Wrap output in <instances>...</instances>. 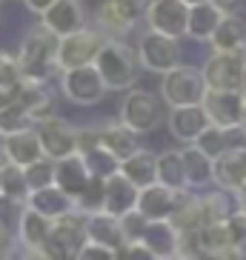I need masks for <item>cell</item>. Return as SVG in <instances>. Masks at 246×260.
Wrapping results in <instances>:
<instances>
[{
  "label": "cell",
  "instance_id": "obj_1",
  "mask_svg": "<svg viewBox=\"0 0 246 260\" xmlns=\"http://www.w3.org/2000/svg\"><path fill=\"white\" fill-rule=\"evenodd\" d=\"M17 66H20V75L23 80L32 83H49V77L57 69V35L46 29V26H38L32 29L23 38L20 49H17Z\"/></svg>",
  "mask_w": 246,
  "mask_h": 260
},
{
  "label": "cell",
  "instance_id": "obj_2",
  "mask_svg": "<svg viewBox=\"0 0 246 260\" xmlns=\"http://www.w3.org/2000/svg\"><path fill=\"white\" fill-rule=\"evenodd\" d=\"M138 66H140L138 52L129 49L117 38H106V43L100 46L98 57H95V69L100 72L109 92H129V89H135Z\"/></svg>",
  "mask_w": 246,
  "mask_h": 260
},
{
  "label": "cell",
  "instance_id": "obj_3",
  "mask_svg": "<svg viewBox=\"0 0 246 260\" xmlns=\"http://www.w3.org/2000/svg\"><path fill=\"white\" fill-rule=\"evenodd\" d=\"M86 243V212H75L52 223V232L46 235L40 252L52 260H77Z\"/></svg>",
  "mask_w": 246,
  "mask_h": 260
},
{
  "label": "cell",
  "instance_id": "obj_4",
  "mask_svg": "<svg viewBox=\"0 0 246 260\" xmlns=\"http://www.w3.org/2000/svg\"><path fill=\"white\" fill-rule=\"evenodd\" d=\"M206 80L203 72L195 66H177V69L161 75V100L169 109L175 106H200L203 94H206Z\"/></svg>",
  "mask_w": 246,
  "mask_h": 260
},
{
  "label": "cell",
  "instance_id": "obj_5",
  "mask_svg": "<svg viewBox=\"0 0 246 260\" xmlns=\"http://www.w3.org/2000/svg\"><path fill=\"white\" fill-rule=\"evenodd\" d=\"M117 120L132 129L135 135H152L163 120V109H161V98L149 89H129L126 98L120 103Z\"/></svg>",
  "mask_w": 246,
  "mask_h": 260
},
{
  "label": "cell",
  "instance_id": "obj_6",
  "mask_svg": "<svg viewBox=\"0 0 246 260\" xmlns=\"http://www.w3.org/2000/svg\"><path fill=\"white\" fill-rule=\"evenodd\" d=\"M103 43H106V35L100 29H89V26L72 31L66 38H57V69L69 72L80 69V66H92Z\"/></svg>",
  "mask_w": 246,
  "mask_h": 260
},
{
  "label": "cell",
  "instance_id": "obj_7",
  "mask_svg": "<svg viewBox=\"0 0 246 260\" xmlns=\"http://www.w3.org/2000/svg\"><path fill=\"white\" fill-rule=\"evenodd\" d=\"M180 40L158 35V31H143L138 40V60L140 66L152 75H166V72L180 66Z\"/></svg>",
  "mask_w": 246,
  "mask_h": 260
},
{
  "label": "cell",
  "instance_id": "obj_8",
  "mask_svg": "<svg viewBox=\"0 0 246 260\" xmlns=\"http://www.w3.org/2000/svg\"><path fill=\"white\" fill-rule=\"evenodd\" d=\"M60 92L63 98L75 103V106H98L100 100L106 98V83L100 72L92 66H80V69L60 72Z\"/></svg>",
  "mask_w": 246,
  "mask_h": 260
},
{
  "label": "cell",
  "instance_id": "obj_9",
  "mask_svg": "<svg viewBox=\"0 0 246 260\" xmlns=\"http://www.w3.org/2000/svg\"><path fill=\"white\" fill-rule=\"evenodd\" d=\"M243 66H246V52H212L203 63V80L209 89L221 92H240L243 83Z\"/></svg>",
  "mask_w": 246,
  "mask_h": 260
},
{
  "label": "cell",
  "instance_id": "obj_10",
  "mask_svg": "<svg viewBox=\"0 0 246 260\" xmlns=\"http://www.w3.org/2000/svg\"><path fill=\"white\" fill-rule=\"evenodd\" d=\"M77 154L83 157L95 180H109L120 172V160L100 143L98 126H77Z\"/></svg>",
  "mask_w": 246,
  "mask_h": 260
},
{
  "label": "cell",
  "instance_id": "obj_11",
  "mask_svg": "<svg viewBox=\"0 0 246 260\" xmlns=\"http://www.w3.org/2000/svg\"><path fill=\"white\" fill-rule=\"evenodd\" d=\"M143 20H146L149 31L180 40L186 38V26H189V6L183 0H152Z\"/></svg>",
  "mask_w": 246,
  "mask_h": 260
},
{
  "label": "cell",
  "instance_id": "obj_12",
  "mask_svg": "<svg viewBox=\"0 0 246 260\" xmlns=\"http://www.w3.org/2000/svg\"><path fill=\"white\" fill-rule=\"evenodd\" d=\"M203 112H206L212 126L221 129H240L246 115V100L243 92H221V89H206L203 94Z\"/></svg>",
  "mask_w": 246,
  "mask_h": 260
},
{
  "label": "cell",
  "instance_id": "obj_13",
  "mask_svg": "<svg viewBox=\"0 0 246 260\" xmlns=\"http://www.w3.org/2000/svg\"><path fill=\"white\" fill-rule=\"evenodd\" d=\"M38 138L43 143V152L52 160H63L69 154H77V126H72L69 120L63 117H49V120H40L38 126Z\"/></svg>",
  "mask_w": 246,
  "mask_h": 260
},
{
  "label": "cell",
  "instance_id": "obj_14",
  "mask_svg": "<svg viewBox=\"0 0 246 260\" xmlns=\"http://www.w3.org/2000/svg\"><path fill=\"white\" fill-rule=\"evenodd\" d=\"M138 194H140L138 186L117 172L109 180H103V189H100V212L115 214V217H126L129 212L138 209Z\"/></svg>",
  "mask_w": 246,
  "mask_h": 260
},
{
  "label": "cell",
  "instance_id": "obj_15",
  "mask_svg": "<svg viewBox=\"0 0 246 260\" xmlns=\"http://www.w3.org/2000/svg\"><path fill=\"white\" fill-rule=\"evenodd\" d=\"M40 26H46L52 35L66 38L72 31L86 29V6L83 0H54L40 15Z\"/></svg>",
  "mask_w": 246,
  "mask_h": 260
},
{
  "label": "cell",
  "instance_id": "obj_16",
  "mask_svg": "<svg viewBox=\"0 0 246 260\" xmlns=\"http://www.w3.org/2000/svg\"><path fill=\"white\" fill-rule=\"evenodd\" d=\"M86 240L95 246H103V249H112V252H120L123 246L129 243L120 217L100 212V209L86 214Z\"/></svg>",
  "mask_w": 246,
  "mask_h": 260
},
{
  "label": "cell",
  "instance_id": "obj_17",
  "mask_svg": "<svg viewBox=\"0 0 246 260\" xmlns=\"http://www.w3.org/2000/svg\"><path fill=\"white\" fill-rule=\"evenodd\" d=\"M12 98L35 117V126H38L40 120H49V117L57 115V98H54V92L49 89V83H32V80H23V83L12 92Z\"/></svg>",
  "mask_w": 246,
  "mask_h": 260
},
{
  "label": "cell",
  "instance_id": "obj_18",
  "mask_svg": "<svg viewBox=\"0 0 246 260\" xmlns=\"http://www.w3.org/2000/svg\"><path fill=\"white\" fill-rule=\"evenodd\" d=\"M183 191H172L163 183H152L146 189H140L138 194V212L146 220H172V214L177 212Z\"/></svg>",
  "mask_w": 246,
  "mask_h": 260
},
{
  "label": "cell",
  "instance_id": "obj_19",
  "mask_svg": "<svg viewBox=\"0 0 246 260\" xmlns=\"http://www.w3.org/2000/svg\"><path fill=\"white\" fill-rule=\"evenodd\" d=\"M166 126H169L172 138L189 146L203 135V129L209 126V117L203 106H175L166 115Z\"/></svg>",
  "mask_w": 246,
  "mask_h": 260
},
{
  "label": "cell",
  "instance_id": "obj_20",
  "mask_svg": "<svg viewBox=\"0 0 246 260\" xmlns=\"http://www.w3.org/2000/svg\"><path fill=\"white\" fill-rule=\"evenodd\" d=\"M26 206L35 209V212H40L43 217H49V220H60V217H69V214L80 212V206H77L66 191L57 189L54 183L52 186H43V189L29 191Z\"/></svg>",
  "mask_w": 246,
  "mask_h": 260
},
{
  "label": "cell",
  "instance_id": "obj_21",
  "mask_svg": "<svg viewBox=\"0 0 246 260\" xmlns=\"http://www.w3.org/2000/svg\"><path fill=\"white\" fill-rule=\"evenodd\" d=\"M3 152H6V163L12 166H32L46 157L43 152V143L38 138V129H26V132H17V135H9L3 138Z\"/></svg>",
  "mask_w": 246,
  "mask_h": 260
},
{
  "label": "cell",
  "instance_id": "obj_22",
  "mask_svg": "<svg viewBox=\"0 0 246 260\" xmlns=\"http://www.w3.org/2000/svg\"><path fill=\"white\" fill-rule=\"evenodd\" d=\"M215 186L229 191L246 186V146H232L215 157Z\"/></svg>",
  "mask_w": 246,
  "mask_h": 260
},
{
  "label": "cell",
  "instance_id": "obj_23",
  "mask_svg": "<svg viewBox=\"0 0 246 260\" xmlns=\"http://www.w3.org/2000/svg\"><path fill=\"white\" fill-rule=\"evenodd\" d=\"M140 243L149 246L161 260L177 257V246H180V232L172 220H149L146 232L140 237Z\"/></svg>",
  "mask_w": 246,
  "mask_h": 260
},
{
  "label": "cell",
  "instance_id": "obj_24",
  "mask_svg": "<svg viewBox=\"0 0 246 260\" xmlns=\"http://www.w3.org/2000/svg\"><path fill=\"white\" fill-rule=\"evenodd\" d=\"M98 135H100V143L106 146L109 152L115 154L117 160H126L129 154H135L140 149L138 143V135L132 129H126L120 120H106L98 126Z\"/></svg>",
  "mask_w": 246,
  "mask_h": 260
},
{
  "label": "cell",
  "instance_id": "obj_25",
  "mask_svg": "<svg viewBox=\"0 0 246 260\" xmlns=\"http://www.w3.org/2000/svg\"><path fill=\"white\" fill-rule=\"evenodd\" d=\"M120 175L129 177L138 189H146V186L158 183V154L140 146L135 154L120 160Z\"/></svg>",
  "mask_w": 246,
  "mask_h": 260
},
{
  "label": "cell",
  "instance_id": "obj_26",
  "mask_svg": "<svg viewBox=\"0 0 246 260\" xmlns=\"http://www.w3.org/2000/svg\"><path fill=\"white\" fill-rule=\"evenodd\" d=\"M180 154H183V169H186L189 189H206V186H215V160H212V157H206L195 143L183 146Z\"/></svg>",
  "mask_w": 246,
  "mask_h": 260
},
{
  "label": "cell",
  "instance_id": "obj_27",
  "mask_svg": "<svg viewBox=\"0 0 246 260\" xmlns=\"http://www.w3.org/2000/svg\"><path fill=\"white\" fill-rule=\"evenodd\" d=\"M209 43L215 52H246V20L235 12H226Z\"/></svg>",
  "mask_w": 246,
  "mask_h": 260
},
{
  "label": "cell",
  "instance_id": "obj_28",
  "mask_svg": "<svg viewBox=\"0 0 246 260\" xmlns=\"http://www.w3.org/2000/svg\"><path fill=\"white\" fill-rule=\"evenodd\" d=\"M200 206H203V220H206V226L209 223L232 220L238 214V191L215 186L212 191H203L200 194Z\"/></svg>",
  "mask_w": 246,
  "mask_h": 260
},
{
  "label": "cell",
  "instance_id": "obj_29",
  "mask_svg": "<svg viewBox=\"0 0 246 260\" xmlns=\"http://www.w3.org/2000/svg\"><path fill=\"white\" fill-rule=\"evenodd\" d=\"M223 15L226 12H221V9L215 6V3H198V6H189V26H186V38L192 40H212V35H215V29L221 26Z\"/></svg>",
  "mask_w": 246,
  "mask_h": 260
},
{
  "label": "cell",
  "instance_id": "obj_30",
  "mask_svg": "<svg viewBox=\"0 0 246 260\" xmlns=\"http://www.w3.org/2000/svg\"><path fill=\"white\" fill-rule=\"evenodd\" d=\"M195 146H198L206 157L215 160V157H221V154L226 152V149H232V146H246V135L240 129H221V126H212V123H209L206 129H203V135L195 140Z\"/></svg>",
  "mask_w": 246,
  "mask_h": 260
},
{
  "label": "cell",
  "instance_id": "obj_31",
  "mask_svg": "<svg viewBox=\"0 0 246 260\" xmlns=\"http://www.w3.org/2000/svg\"><path fill=\"white\" fill-rule=\"evenodd\" d=\"M52 223H54V220L43 217L40 212H35V209H26L23 220H20V226H17V232H15V240L23 246L26 252H40V246H43L46 235L52 232Z\"/></svg>",
  "mask_w": 246,
  "mask_h": 260
},
{
  "label": "cell",
  "instance_id": "obj_32",
  "mask_svg": "<svg viewBox=\"0 0 246 260\" xmlns=\"http://www.w3.org/2000/svg\"><path fill=\"white\" fill-rule=\"evenodd\" d=\"M158 183H163L172 191H189V180H186L180 149H169V152L158 154Z\"/></svg>",
  "mask_w": 246,
  "mask_h": 260
},
{
  "label": "cell",
  "instance_id": "obj_33",
  "mask_svg": "<svg viewBox=\"0 0 246 260\" xmlns=\"http://www.w3.org/2000/svg\"><path fill=\"white\" fill-rule=\"evenodd\" d=\"M26 129H35V117L12 98L0 109V138H9V135H17V132H26Z\"/></svg>",
  "mask_w": 246,
  "mask_h": 260
},
{
  "label": "cell",
  "instance_id": "obj_34",
  "mask_svg": "<svg viewBox=\"0 0 246 260\" xmlns=\"http://www.w3.org/2000/svg\"><path fill=\"white\" fill-rule=\"evenodd\" d=\"M95 20H98V29L103 31L106 38H117V40H120L123 35H129V31H132V26L126 23L120 15H117V9L112 6L109 0H103V3H100Z\"/></svg>",
  "mask_w": 246,
  "mask_h": 260
},
{
  "label": "cell",
  "instance_id": "obj_35",
  "mask_svg": "<svg viewBox=\"0 0 246 260\" xmlns=\"http://www.w3.org/2000/svg\"><path fill=\"white\" fill-rule=\"evenodd\" d=\"M0 183H3V194H12V198H20V200L29 198V183H26V172H23L20 166L3 163V166H0Z\"/></svg>",
  "mask_w": 246,
  "mask_h": 260
},
{
  "label": "cell",
  "instance_id": "obj_36",
  "mask_svg": "<svg viewBox=\"0 0 246 260\" xmlns=\"http://www.w3.org/2000/svg\"><path fill=\"white\" fill-rule=\"evenodd\" d=\"M26 209H29L26 206V200L12 198V194H0V226L15 235L17 226H20V220H23Z\"/></svg>",
  "mask_w": 246,
  "mask_h": 260
},
{
  "label": "cell",
  "instance_id": "obj_37",
  "mask_svg": "<svg viewBox=\"0 0 246 260\" xmlns=\"http://www.w3.org/2000/svg\"><path fill=\"white\" fill-rule=\"evenodd\" d=\"M23 172H26L29 191L43 189V186H52V183H54V160H52V157H43V160L32 163V166L23 169Z\"/></svg>",
  "mask_w": 246,
  "mask_h": 260
},
{
  "label": "cell",
  "instance_id": "obj_38",
  "mask_svg": "<svg viewBox=\"0 0 246 260\" xmlns=\"http://www.w3.org/2000/svg\"><path fill=\"white\" fill-rule=\"evenodd\" d=\"M20 83H23V75H20L17 57H12V54H6L3 49H0V89L15 92Z\"/></svg>",
  "mask_w": 246,
  "mask_h": 260
},
{
  "label": "cell",
  "instance_id": "obj_39",
  "mask_svg": "<svg viewBox=\"0 0 246 260\" xmlns=\"http://www.w3.org/2000/svg\"><path fill=\"white\" fill-rule=\"evenodd\" d=\"M109 3L117 9V15H120L126 23L135 26L140 17H146V9H149L152 0H109Z\"/></svg>",
  "mask_w": 246,
  "mask_h": 260
},
{
  "label": "cell",
  "instance_id": "obj_40",
  "mask_svg": "<svg viewBox=\"0 0 246 260\" xmlns=\"http://www.w3.org/2000/svg\"><path fill=\"white\" fill-rule=\"evenodd\" d=\"M117 260H161V257H158L149 246L140 243V240H129V243L117 252Z\"/></svg>",
  "mask_w": 246,
  "mask_h": 260
},
{
  "label": "cell",
  "instance_id": "obj_41",
  "mask_svg": "<svg viewBox=\"0 0 246 260\" xmlns=\"http://www.w3.org/2000/svg\"><path fill=\"white\" fill-rule=\"evenodd\" d=\"M120 223H123V232H126V237L129 240H140L143 237V232H146V217L135 209V212H129L126 217H120Z\"/></svg>",
  "mask_w": 246,
  "mask_h": 260
},
{
  "label": "cell",
  "instance_id": "obj_42",
  "mask_svg": "<svg viewBox=\"0 0 246 260\" xmlns=\"http://www.w3.org/2000/svg\"><path fill=\"white\" fill-rule=\"evenodd\" d=\"M77 260H117V252L103 249V246H95V243H86L83 252L77 254Z\"/></svg>",
  "mask_w": 246,
  "mask_h": 260
},
{
  "label": "cell",
  "instance_id": "obj_43",
  "mask_svg": "<svg viewBox=\"0 0 246 260\" xmlns=\"http://www.w3.org/2000/svg\"><path fill=\"white\" fill-rule=\"evenodd\" d=\"M23 3H26V9H29V12H35V15H43V12L52 6L54 0H23Z\"/></svg>",
  "mask_w": 246,
  "mask_h": 260
},
{
  "label": "cell",
  "instance_id": "obj_44",
  "mask_svg": "<svg viewBox=\"0 0 246 260\" xmlns=\"http://www.w3.org/2000/svg\"><path fill=\"white\" fill-rule=\"evenodd\" d=\"M238 214L246 220V186H243V189H238Z\"/></svg>",
  "mask_w": 246,
  "mask_h": 260
},
{
  "label": "cell",
  "instance_id": "obj_45",
  "mask_svg": "<svg viewBox=\"0 0 246 260\" xmlns=\"http://www.w3.org/2000/svg\"><path fill=\"white\" fill-rule=\"evenodd\" d=\"M209 3H215L221 12H232V9L238 6V0H209Z\"/></svg>",
  "mask_w": 246,
  "mask_h": 260
},
{
  "label": "cell",
  "instance_id": "obj_46",
  "mask_svg": "<svg viewBox=\"0 0 246 260\" xmlns=\"http://www.w3.org/2000/svg\"><path fill=\"white\" fill-rule=\"evenodd\" d=\"M12 252H15V243H0V260H12Z\"/></svg>",
  "mask_w": 246,
  "mask_h": 260
},
{
  "label": "cell",
  "instance_id": "obj_47",
  "mask_svg": "<svg viewBox=\"0 0 246 260\" xmlns=\"http://www.w3.org/2000/svg\"><path fill=\"white\" fill-rule=\"evenodd\" d=\"M20 260H52V257H46L43 252H26Z\"/></svg>",
  "mask_w": 246,
  "mask_h": 260
},
{
  "label": "cell",
  "instance_id": "obj_48",
  "mask_svg": "<svg viewBox=\"0 0 246 260\" xmlns=\"http://www.w3.org/2000/svg\"><path fill=\"white\" fill-rule=\"evenodd\" d=\"M9 100H12V92H6V89H0V109L6 106Z\"/></svg>",
  "mask_w": 246,
  "mask_h": 260
},
{
  "label": "cell",
  "instance_id": "obj_49",
  "mask_svg": "<svg viewBox=\"0 0 246 260\" xmlns=\"http://www.w3.org/2000/svg\"><path fill=\"white\" fill-rule=\"evenodd\" d=\"M6 163V152H3V138H0V166Z\"/></svg>",
  "mask_w": 246,
  "mask_h": 260
},
{
  "label": "cell",
  "instance_id": "obj_50",
  "mask_svg": "<svg viewBox=\"0 0 246 260\" xmlns=\"http://www.w3.org/2000/svg\"><path fill=\"white\" fill-rule=\"evenodd\" d=\"M186 6H198V3H206V0H183Z\"/></svg>",
  "mask_w": 246,
  "mask_h": 260
},
{
  "label": "cell",
  "instance_id": "obj_51",
  "mask_svg": "<svg viewBox=\"0 0 246 260\" xmlns=\"http://www.w3.org/2000/svg\"><path fill=\"white\" fill-rule=\"evenodd\" d=\"M240 92H246V66H243V83H240Z\"/></svg>",
  "mask_w": 246,
  "mask_h": 260
},
{
  "label": "cell",
  "instance_id": "obj_52",
  "mask_svg": "<svg viewBox=\"0 0 246 260\" xmlns=\"http://www.w3.org/2000/svg\"><path fill=\"white\" fill-rule=\"evenodd\" d=\"M166 260H183V257H166Z\"/></svg>",
  "mask_w": 246,
  "mask_h": 260
},
{
  "label": "cell",
  "instance_id": "obj_53",
  "mask_svg": "<svg viewBox=\"0 0 246 260\" xmlns=\"http://www.w3.org/2000/svg\"><path fill=\"white\" fill-rule=\"evenodd\" d=\"M0 194H3V183H0Z\"/></svg>",
  "mask_w": 246,
  "mask_h": 260
},
{
  "label": "cell",
  "instance_id": "obj_54",
  "mask_svg": "<svg viewBox=\"0 0 246 260\" xmlns=\"http://www.w3.org/2000/svg\"><path fill=\"white\" fill-rule=\"evenodd\" d=\"M243 100H246V92H243Z\"/></svg>",
  "mask_w": 246,
  "mask_h": 260
}]
</instances>
